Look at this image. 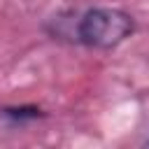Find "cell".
I'll list each match as a JSON object with an SVG mask.
<instances>
[{
    "mask_svg": "<svg viewBox=\"0 0 149 149\" xmlns=\"http://www.w3.org/2000/svg\"><path fill=\"white\" fill-rule=\"evenodd\" d=\"M0 116H5V119H9V121H33V119H40L42 116V112L37 109V107H26V105H21V107H2L0 109Z\"/></svg>",
    "mask_w": 149,
    "mask_h": 149,
    "instance_id": "obj_2",
    "label": "cell"
},
{
    "mask_svg": "<svg viewBox=\"0 0 149 149\" xmlns=\"http://www.w3.org/2000/svg\"><path fill=\"white\" fill-rule=\"evenodd\" d=\"M144 144H147V147H149V137H147V142H144Z\"/></svg>",
    "mask_w": 149,
    "mask_h": 149,
    "instance_id": "obj_3",
    "label": "cell"
},
{
    "mask_svg": "<svg viewBox=\"0 0 149 149\" xmlns=\"http://www.w3.org/2000/svg\"><path fill=\"white\" fill-rule=\"evenodd\" d=\"M47 33L54 40L79 44L95 51H112L135 33V19L119 7H88L51 19Z\"/></svg>",
    "mask_w": 149,
    "mask_h": 149,
    "instance_id": "obj_1",
    "label": "cell"
}]
</instances>
